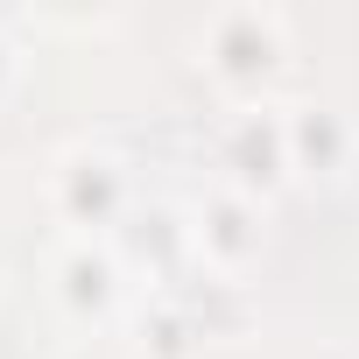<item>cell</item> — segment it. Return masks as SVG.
I'll return each mask as SVG.
<instances>
[{"label": "cell", "mask_w": 359, "mask_h": 359, "mask_svg": "<svg viewBox=\"0 0 359 359\" xmlns=\"http://www.w3.org/2000/svg\"><path fill=\"white\" fill-rule=\"evenodd\" d=\"M282 57H289V22H282L275 8H219V15H205V29H198V64H205L226 92H240L247 106H254V92L275 85Z\"/></svg>", "instance_id": "obj_1"}, {"label": "cell", "mask_w": 359, "mask_h": 359, "mask_svg": "<svg viewBox=\"0 0 359 359\" xmlns=\"http://www.w3.org/2000/svg\"><path fill=\"white\" fill-rule=\"evenodd\" d=\"M296 176V162H289V120L275 113V106H240L233 120H226V134H219V184L226 191H247V198H268V191H282Z\"/></svg>", "instance_id": "obj_2"}, {"label": "cell", "mask_w": 359, "mask_h": 359, "mask_svg": "<svg viewBox=\"0 0 359 359\" xmlns=\"http://www.w3.org/2000/svg\"><path fill=\"white\" fill-rule=\"evenodd\" d=\"M50 205L78 240H92L127 212V169L106 148H64L57 169H50Z\"/></svg>", "instance_id": "obj_3"}, {"label": "cell", "mask_w": 359, "mask_h": 359, "mask_svg": "<svg viewBox=\"0 0 359 359\" xmlns=\"http://www.w3.org/2000/svg\"><path fill=\"white\" fill-rule=\"evenodd\" d=\"M261 240H268V226H261V198L226 191V184L198 198V212H191V254H198L219 282L247 275V268L261 261Z\"/></svg>", "instance_id": "obj_4"}, {"label": "cell", "mask_w": 359, "mask_h": 359, "mask_svg": "<svg viewBox=\"0 0 359 359\" xmlns=\"http://www.w3.org/2000/svg\"><path fill=\"white\" fill-rule=\"evenodd\" d=\"M50 289H57V303H64L78 324H106V317L120 310V296H127V275H120V261H113L99 240H71V247L50 261Z\"/></svg>", "instance_id": "obj_5"}, {"label": "cell", "mask_w": 359, "mask_h": 359, "mask_svg": "<svg viewBox=\"0 0 359 359\" xmlns=\"http://www.w3.org/2000/svg\"><path fill=\"white\" fill-rule=\"evenodd\" d=\"M282 120H289V162H296V176H338L352 162V148H359L352 120L331 113V106H296Z\"/></svg>", "instance_id": "obj_6"}, {"label": "cell", "mask_w": 359, "mask_h": 359, "mask_svg": "<svg viewBox=\"0 0 359 359\" xmlns=\"http://www.w3.org/2000/svg\"><path fill=\"white\" fill-rule=\"evenodd\" d=\"M8 85H15V43L0 36V99H8Z\"/></svg>", "instance_id": "obj_7"}]
</instances>
